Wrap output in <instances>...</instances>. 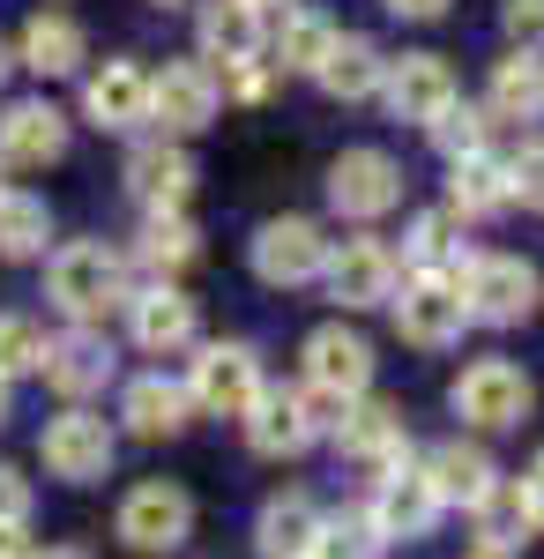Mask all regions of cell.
<instances>
[{
	"instance_id": "38",
	"label": "cell",
	"mask_w": 544,
	"mask_h": 559,
	"mask_svg": "<svg viewBox=\"0 0 544 559\" xmlns=\"http://www.w3.org/2000/svg\"><path fill=\"white\" fill-rule=\"evenodd\" d=\"M507 179H515V202L544 216V134H537V142H522V150L507 157Z\"/></svg>"
},
{
	"instance_id": "43",
	"label": "cell",
	"mask_w": 544,
	"mask_h": 559,
	"mask_svg": "<svg viewBox=\"0 0 544 559\" xmlns=\"http://www.w3.org/2000/svg\"><path fill=\"white\" fill-rule=\"evenodd\" d=\"M388 15H403V23H433V15H448V0H380Z\"/></svg>"
},
{
	"instance_id": "7",
	"label": "cell",
	"mask_w": 544,
	"mask_h": 559,
	"mask_svg": "<svg viewBox=\"0 0 544 559\" xmlns=\"http://www.w3.org/2000/svg\"><path fill=\"white\" fill-rule=\"evenodd\" d=\"M261 358H253V344H202L194 350V381H187V395L210 411V418H247L253 403H261Z\"/></svg>"
},
{
	"instance_id": "8",
	"label": "cell",
	"mask_w": 544,
	"mask_h": 559,
	"mask_svg": "<svg viewBox=\"0 0 544 559\" xmlns=\"http://www.w3.org/2000/svg\"><path fill=\"white\" fill-rule=\"evenodd\" d=\"M440 485H433V471H425L418 455L403 448L395 463H380V492H374V522H380V537L395 545V537H425L433 522H440Z\"/></svg>"
},
{
	"instance_id": "33",
	"label": "cell",
	"mask_w": 544,
	"mask_h": 559,
	"mask_svg": "<svg viewBox=\"0 0 544 559\" xmlns=\"http://www.w3.org/2000/svg\"><path fill=\"white\" fill-rule=\"evenodd\" d=\"M456 224H462L456 210H425V216H411V239H403V261H411V276H456V261H462Z\"/></svg>"
},
{
	"instance_id": "24",
	"label": "cell",
	"mask_w": 544,
	"mask_h": 559,
	"mask_svg": "<svg viewBox=\"0 0 544 559\" xmlns=\"http://www.w3.org/2000/svg\"><path fill=\"white\" fill-rule=\"evenodd\" d=\"M187 411H194V395L165 373H142V381H127L120 395V418L134 440H172V432H187Z\"/></svg>"
},
{
	"instance_id": "36",
	"label": "cell",
	"mask_w": 544,
	"mask_h": 559,
	"mask_svg": "<svg viewBox=\"0 0 544 559\" xmlns=\"http://www.w3.org/2000/svg\"><path fill=\"white\" fill-rule=\"evenodd\" d=\"M493 120H500V112H485V105H448V112H440V120H433V150H440V157H448V165H456V157H477V150H485V134H493Z\"/></svg>"
},
{
	"instance_id": "11",
	"label": "cell",
	"mask_w": 544,
	"mask_h": 559,
	"mask_svg": "<svg viewBox=\"0 0 544 559\" xmlns=\"http://www.w3.org/2000/svg\"><path fill=\"white\" fill-rule=\"evenodd\" d=\"M388 306H395V336L418 350H448L462 336V321H470L456 276H403V292Z\"/></svg>"
},
{
	"instance_id": "9",
	"label": "cell",
	"mask_w": 544,
	"mask_h": 559,
	"mask_svg": "<svg viewBox=\"0 0 544 559\" xmlns=\"http://www.w3.org/2000/svg\"><path fill=\"white\" fill-rule=\"evenodd\" d=\"M224 112V75L210 60H172L165 75H150V120L165 134H202Z\"/></svg>"
},
{
	"instance_id": "4",
	"label": "cell",
	"mask_w": 544,
	"mask_h": 559,
	"mask_svg": "<svg viewBox=\"0 0 544 559\" xmlns=\"http://www.w3.org/2000/svg\"><path fill=\"white\" fill-rule=\"evenodd\" d=\"M306 388H314L329 411L374 395V344H366L358 329H343V321L314 329V336H306Z\"/></svg>"
},
{
	"instance_id": "20",
	"label": "cell",
	"mask_w": 544,
	"mask_h": 559,
	"mask_svg": "<svg viewBox=\"0 0 544 559\" xmlns=\"http://www.w3.org/2000/svg\"><path fill=\"white\" fill-rule=\"evenodd\" d=\"M127 194L142 202V210H187V194H194V157L179 150V142H142L134 157H127Z\"/></svg>"
},
{
	"instance_id": "3",
	"label": "cell",
	"mask_w": 544,
	"mask_h": 559,
	"mask_svg": "<svg viewBox=\"0 0 544 559\" xmlns=\"http://www.w3.org/2000/svg\"><path fill=\"white\" fill-rule=\"evenodd\" d=\"M448 403H456V418H470V426L507 432V426H522V418H530L537 388H530L522 366H507V358H477V366H462V373H456Z\"/></svg>"
},
{
	"instance_id": "10",
	"label": "cell",
	"mask_w": 544,
	"mask_h": 559,
	"mask_svg": "<svg viewBox=\"0 0 544 559\" xmlns=\"http://www.w3.org/2000/svg\"><path fill=\"white\" fill-rule=\"evenodd\" d=\"M403 202V165L388 150H343L329 165V210L351 216V224H374Z\"/></svg>"
},
{
	"instance_id": "1",
	"label": "cell",
	"mask_w": 544,
	"mask_h": 559,
	"mask_svg": "<svg viewBox=\"0 0 544 559\" xmlns=\"http://www.w3.org/2000/svg\"><path fill=\"white\" fill-rule=\"evenodd\" d=\"M45 292H52V306H60L68 321L97 329V321L127 299V269H120L113 247H97V239H68V247L52 254V269H45Z\"/></svg>"
},
{
	"instance_id": "27",
	"label": "cell",
	"mask_w": 544,
	"mask_h": 559,
	"mask_svg": "<svg viewBox=\"0 0 544 559\" xmlns=\"http://www.w3.org/2000/svg\"><path fill=\"white\" fill-rule=\"evenodd\" d=\"M314 537H321V508L314 500H269L261 522H253V552L261 559H314Z\"/></svg>"
},
{
	"instance_id": "23",
	"label": "cell",
	"mask_w": 544,
	"mask_h": 559,
	"mask_svg": "<svg viewBox=\"0 0 544 559\" xmlns=\"http://www.w3.org/2000/svg\"><path fill=\"white\" fill-rule=\"evenodd\" d=\"M314 83L343 97V105H358V97H374L388 83V60H380L374 38H358V31H335V45L321 52V68H314Z\"/></svg>"
},
{
	"instance_id": "12",
	"label": "cell",
	"mask_w": 544,
	"mask_h": 559,
	"mask_svg": "<svg viewBox=\"0 0 544 559\" xmlns=\"http://www.w3.org/2000/svg\"><path fill=\"white\" fill-rule=\"evenodd\" d=\"M113 426L105 418H90L83 403L75 411H60L52 426H45V440H38V455H45V471L60 477V485H97V477L113 471Z\"/></svg>"
},
{
	"instance_id": "45",
	"label": "cell",
	"mask_w": 544,
	"mask_h": 559,
	"mask_svg": "<svg viewBox=\"0 0 544 559\" xmlns=\"http://www.w3.org/2000/svg\"><path fill=\"white\" fill-rule=\"evenodd\" d=\"M38 559H90V552H83V545H45Z\"/></svg>"
},
{
	"instance_id": "30",
	"label": "cell",
	"mask_w": 544,
	"mask_h": 559,
	"mask_svg": "<svg viewBox=\"0 0 544 559\" xmlns=\"http://www.w3.org/2000/svg\"><path fill=\"white\" fill-rule=\"evenodd\" d=\"M45 239H52V210H45V194L0 187V261H31V254H45Z\"/></svg>"
},
{
	"instance_id": "42",
	"label": "cell",
	"mask_w": 544,
	"mask_h": 559,
	"mask_svg": "<svg viewBox=\"0 0 544 559\" xmlns=\"http://www.w3.org/2000/svg\"><path fill=\"white\" fill-rule=\"evenodd\" d=\"M0 559H38V545H31V522H0Z\"/></svg>"
},
{
	"instance_id": "39",
	"label": "cell",
	"mask_w": 544,
	"mask_h": 559,
	"mask_svg": "<svg viewBox=\"0 0 544 559\" xmlns=\"http://www.w3.org/2000/svg\"><path fill=\"white\" fill-rule=\"evenodd\" d=\"M224 75V97H239V105H261L269 83H276V60H232V68H216Z\"/></svg>"
},
{
	"instance_id": "37",
	"label": "cell",
	"mask_w": 544,
	"mask_h": 559,
	"mask_svg": "<svg viewBox=\"0 0 544 559\" xmlns=\"http://www.w3.org/2000/svg\"><path fill=\"white\" fill-rule=\"evenodd\" d=\"M45 336L31 313H0V381H23V373H45Z\"/></svg>"
},
{
	"instance_id": "31",
	"label": "cell",
	"mask_w": 544,
	"mask_h": 559,
	"mask_svg": "<svg viewBox=\"0 0 544 559\" xmlns=\"http://www.w3.org/2000/svg\"><path fill=\"white\" fill-rule=\"evenodd\" d=\"M134 254L150 261L157 276H179L187 261L202 254V239H194V216H187V210H150V216H142V239H134Z\"/></svg>"
},
{
	"instance_id": "19",
	"label": "cell",
	"mask_w": 544,
	"mask_h": 559,
	"mask_svg": "<svg viewBox=\"0 0 544 559\" xmlns=\"http://www.w3.org/2000/svg\"><path fill=\"white\" fill-rule=\"evenodd\" d=\"M113 366H120V358H113V344H105L97 329H83V321H75L68 336H52V344H45V381L60 388L68 403L97 395V388L113 381Z\"/></svg>"
},
{
	"instance_id": "40",
	"label": "cell",
	"mask_w": 544,
	"mask_h": 559,
	"mask_svg": "<svg viewBox=\"0 0 544 559\" xmlns=\"http://www.w3.org/2000/svg\"><path fill=\"white\" fill-rule=\"evenodd\" d=\"M500 23H507V38H515V45H530V52H537V45H544V0H507Z\"/></svg>"
},
{
	"instance_id": "51",
	"label": "cell",
	"mask_w": 544,
	"mask_h": 559,
	"mask_svg": "<svg viewBox=\"0 0 544 559\" xmlns=\"http://www.w3.org/2000/svg\"><path fill=\"white\" fill-rule=\"evenodd\" d=\"M165 8H179V0H165Z\"/></svg>"
},
{
	"instance_id": "48",
	"label": "cell",
	"mask_w": 544,
	"mask_h": 559,
	"mask_svg": "<svg viewBox=\"0 0 544 559\" xmlns=\"http://www.w3.org/2000/svg\"><path fill=\"white\" fill-rule=\"evenodd\" d=\"M253 8H261V15H269V8H292V0H253Z\"/></svg>"
},
{
	"instance_id": "34",
	"label": "cell",
	"mask_w": 544,
	"mask_h": 559,
	"mask_svg": "<svg viewBox=\"0 0 544 559\" xmlns=\"http://www.w3.org/2000/svg\"><path fill=\"white\" fill-rule=\"evenodd\" d=\"M329 45H335V23H329V15H314V8H284V23H276L269 52H276V68H298V75H314Z\"/></svg>"
},
{
	"instance_id": "21",
	"label": "cell",
	"mask_w": 544,
	"mask_h": 559,
	"mask_svg": "<svg viewBox=\"0 0 544 559\" xmlns=\"http://www.w3.org/2000/svg\"><path fill=\"white\" fill-rule=\"evenodd\" d=\"M83 112L97 120V128H142L150 120V68H134V60H105L97 75L83 83Z\"/></svg>"
},
{
	"instance_id": "28",
	"label": "cell",
	"mask_w": 544,
	"mask_h": 559,
	"mask_svg": "<svg viewBox=\"0 0 544 559\" xmlns=\"http://www.w3.org/2000/svg\"><path fill=\"white\" fill-rule=\"evenodd\" d=\"M15 60L31 68V75H75L83 68V23L75 15H31L23 23V45H15Z\"/></svg>"
},
{
	"instance_id": "26",
	"label": "cell",
	"mask_w": 544,
	"mask_h": 559,
	"mask_svg": "<svg viewBox=\"0 0 544 559\" xmlns=\"http://www.w3.org/2000/svg\"><path fill=\"white\" fill-rule=\"evenodd\" d=\"M425 471H433V485H440V500H448V508H456V500H462V508H477V500L500 485L493 455H485L477 440H440V448L425 455Z\"/></svg>"
},
{
	"instance_id": "6",
	"label": "cell",
	"mask_w": 544,
	"mask_h": 559,
	"mask_svg": "<svg viewBox=\"0 0 544 559\" xmlns=\"http://www.w3.org/2000/svg\"><path fill=\"white\" fill-rule=\"evenodd\" d=\"M329 403L314 395V388H261V403L247 411V440L253 455H269V463H284V455H306L314 440H321V418Z\"/></svg>"
},
{
	"instance_id": "49",
	"label": "cell",
	"mask_w": 544,
	"mask_h": 559,
	"mask_svg": "<svg viewBox=\"0 0 544 559\" xmlns=\"http://www.w3.org/2000/svg\"><path fill=\"white\" fill-rule=\"evenodd\" d=\"M0 426H8V381H0Z\"/></svg>"
},
{
	"instance_id": "50",
	"label": "cell",
	"mask_w": 544,
	"mask_h": 559,
	"mask_svg": "<svg viewBox=\"0 0 544 559\" xmlns=\"http://www.w3.org/2000/svg\"><path fill=\"white\" fill-rule=\"evenodd\" d=\"M0 173H8V165H0ZM0 187H8V179H0Z\"/></svg>"
},
{
	"instance_id": "35",
	"label": "cell",
	"mask_w": 544,
	"mask_h": 559,
	"mask_svg": "<svg viewBox=\"0 0 544 559\" xmlns=\"http://www.w3.org/2000/svg\"><path fill=\"white\" fill-rule=\"evenodd\" d=\"M380 522L374 508H343V515H321V537H314V559H380Z\"/></svg>"
},
{
	"instance_id": "22",
	"label": "cell",
	"mask_w": 544,
	"mask_h": 559,
	"mask_svg": "<svg viewBox=\"0 0 544 559\" xmlns=\"http://www.w3.org/2000/svg\"><path fill=\"white\" fill-rule=\"evenodd\" d=\"M194 45H202V60H210V68L261 60L269 23H261V8H253V0H210V8H202V23H194Z\"/></svg>"
},
{
	"instance_id": "15",
	"label": "cell",
	"mask_w": 544,
	"mask_h": 559,
	"mask_svg": "<svg viewBox=\"0 0 544 559\" xmlns=\"http://www.w3.org/2000/svg\"><path fill=\"white\" fill-rule=\"evenodd\" d=\"M60 157H68V112H60V105L23 97V105L0 112V165L38 173V165H60Z\"/></svg>"
},
{
	"instance_id": "2",
	"label": "cell",
	"mask_w": 544,
	"mask_h": 559,
	"mask_svg": "<svg viewBox=\"0 0 544 559\" xmlns=\"http://www.w3.org/2000/svg\"><path fill=\"white\" fill-rule=\"evenodd\" d=\"M456 292H462V306H470V321L515 329V321H530V306H537V269L522 254H462Z\"/></svg>"
},
{
	"instance_id": "17",
	"label": "cell",
	"mask_w": 544,
	"mask_h": 559,
	"mask_svg": "<svg viewBox=\"0 0 544 559\" xmlns=\"http://www.w3.org/2000/svg\"><path fill=\"white\" fill-rule=\"evenodd\" d=\"M329 299L343 306H388L395 299V254L380 247V239H343V247H329Z\"/></svg>"
},
{
	"instance_id": "14",
	"label": "cell",
	"mask_w": 544,
	"mask_h": 559,
	"mask_svg": "<svg viewBox=\"0 0 544 559\" xmlns=\"http://www.w3.org/2000/svg\"><path fill=\"white\" fill-rule=\"evenodd\" d=\"M380 97H388V112H395V120H418V128H433V120L456 105V68H448L440 52H403V60H388V83H380Z\"/></svg>"
},
{
	"instance_id": "46",
	"label": "cell",
	"mask_w": 544,
	"mask_h": 559,
	"mask_svg": "<svg viewBox=\"0 0 544 559\" xmlns=\"http://www.w3.org/2000/svg\"><path fill=\"white\" fill-rule=\"evenodd\" d=\"M8 68H15V45L0 38V83H8Z\"/></svg>"
},
{
	"instance_id": "41",
	"label": "cell",
	"mask_w": 544,
	"mask_h": 559,
	"mask_svg": "<svg viewBox=\"0 0 544 559\" xmlns=\"http://www.w3.org/2000/svg\"><path fill=\"white\" fill-rule=\"evenodd\" d=\"M0 522H31V477L0 463Z\"/></svg>"
},
{
	"instance_id": "13",
	"label": "cell",
	"mask_w": 544,
	"mask_h": 559,
	"mask_svg": "<svg viewBox=\"0 0 544 559\" xmlns=\"http://www.w3.org/2000/svg\"><path fill=\"white\" fill-rule=\"evenodd\" d=\"M187 530H194V500L165 485V477H150V485H134L120 500V537L127 552H179L187 545Z\"/></svg>"
},
{
	"instance_id": "18",
	"label": "cell",
	"mask_w": 544,
	"mask_h": 559,
	"mask_svg": "<svg viewBox=\"0 0 544 559\" xmlns=\"http://www.w3.org/2000/svg\"><path fill=\"white\" fill-rule=\"evenodd\" d=\"M403 448H411V432H403V411L395 403L358 395V403L335 411V455H351V463H395Z\"/></svg>"
},
{
	"instance_id": "5",
	"label": "cell",
	"mask_w": 544,
	"mask_h": 559,
	"mask_svg": "<svg viewBox=\"0 0 544 559\" xmlns=\"http://www.w3.org/2000/svg\"><path fill=\"white\" fill-rule=\"evenodd\" d=\"M329 247L335 239H321L314 216H269L253 231V276L276 284V292H298V284H314L329 269Z\"/></svg>"
},
{
	"instance_id": "47",
	"label": "cell",
	"mask_w": 544,
	"mask_h": 559,
	"mask_svg": "<svg viewBox=\"0 0 544 559\" xmlns=\"http://www.w3.org/2000/svg\"><path fill=\"white\" fill-rule=\"evenodd\" d=\"M462 559H507V552H485V545H477V552H462Z\"/></svg>"
},
{
	"instance_id": "44",
	"label": "cell",
	"mask_w": 544,
	"mask_h": 559,
	"mask_svg": "<svg viewBox=\"0 0 544 559\" xmlns=\"http://www.w3.org/2000/svg\"><path fill=\"white\" fill-rule=\"evenodd\" d=\"M522 492H530V508H537V522H544V448H537V463L522 471Z\"/></svg>"
},
{
	"instance_id": "25",
	"label": "cell",
	"mask_w": 544,
	"mask_h": 559,
	"mask_svg": "<svg viewBox=\"0 0 544 559\" xmlns=\"http://www.w3.org/2000/svg\"><path fill=\"white\" fill-rule=\"evenodd\" d=\"M470 515H477V545H485V552H507V559H515V545H530L544 530L537 508H530V492H522V477H500Z\"/></svg>"
},
{
	"instance_id": "16",
	"label": "cell",
	"mask_w": 544,
	"mask_h": 559,
	"mask_svg": "<svg viewBox=\"0 0 544 559\" xmlns=\"http://www.w3.org/2000/svg\"><path fill=\"white\" fill-rule=\"evenodd\" d=\"M127 306H134V344L150 350V358H172V350H187L202 336V313H194V299L172 276H157L150 292H134Z\"/></svg>"
},
{
	"instance_id": "32",
	"label": "cell",
	"mask_w": 544,
	"mask_h": 559,
	"mask_svg": "<svg viewBox=\"0 0 544 559\" xmlns=\"http://www.w3.org/2000/svg\"><path fill=\"white\" fill-rule=\"evenodd\" d=\"M493 112L500 120H537L544 112V60L530 45H515L500 68H493Z\"/></svg>"
},
{
	"instance_id": "29",
	"label": "cell",
	"mask_w": 544,
	"mask_h": 559,
	"mask_svg": "<svg viewBox=\"0 0 544 559\" xmlns=\"http://www.w3.org/2000/svg\"><path fill=\"white\" fill-rule=\"evenodd\" d=\"M507 202H515V179H507V165L500 157H456L448 165V210L456 216H500Z\"/></svg>"
}]
</instances>
